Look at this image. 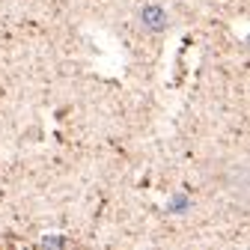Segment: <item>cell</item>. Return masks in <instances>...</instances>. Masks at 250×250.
<instances>
[{
    "instance_id": "1",
    "label": "cell",
    "mask_w": 250,
    "mask_h": 250,
    "mask_svg": "<svg viewBox=\"0 0 250 250\" xmlns=\"http://www.w3.org/2000/svg\"><path fill=\"white\" fill-rule=\"evenodd\" d=\"M140 21H143L146 30H152V33H161L167 27V12L161 6H146V9H140Z\"/></svg>"
}]
</instances>
